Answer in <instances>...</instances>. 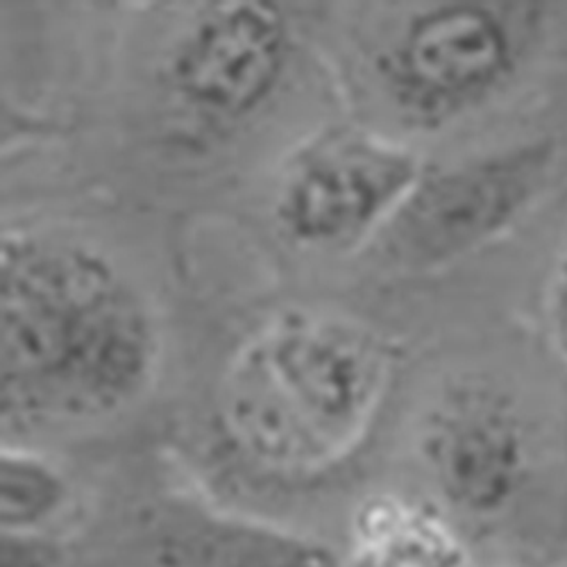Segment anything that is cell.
Returning <instances> with one entry per match:
<instances>
[{
    "label": "cell",
    "mask_w": 567,
    "mask_h": 567,
    "mask_svg": "<svg viewBox=\"0 0 567 567\" xmlns=\"http://www.w3.org/2000/svg\"><path fill=\"white\" fill-rule=\"evenodd\" d=\"M540 153H515L420 177L384 227L389 250L409 264H441L497 231L532 194Z\"/></svg>",
    "instance_id": "52a82bcc"
},
{
    "label": "cell",
    "mask_w": 567,
    "mask_h": 567,
    "mask_svg": "<svg viewBox=\"0 0 567 567\" xmlns=\"http://www.w3.org/2000/svg\"><path fill=\"white\" fill-rule=\"evenodd\" d=\"M86 567H348L332 549L261 523L194 504L134 517Z\"/></svg>",
    "instance_id": "8992f818"
},
{
    "label": "cell",
    "mask_w": 567,
    "mask_h": 567,
    "mask_svg": "<svg viewBox=\"0 0 567 567\" xmlns=\"http://www.w3.org/2000/svg\"><path fill=\"white\" fill-rule=\"evenodd\" d=\"M420 177L415 155L395 141L337 130L291 159L275 196V218L296 246L339 252L386 227Z\"/></svg>",
    "instance_id": "3957f363"
},
{
    "label": "cell",
    "mask_w": 567,
    "mask_h": 567,
    "mask_svg": "<svg viewBox=\"0 0 567 567\" xmlns=\"http://www.w3.org/2000/svg\"><path fill=\"white\" fill-rule=\"evenodd\" d=\"M422 450L443 497L470 515L504 511L525 480L517 420L488 393L458 395L436 411Z\"/></svg>",
    "instance_id": "ba28073f"
},
{
    "label": "cell",
    "mask_w": 567,
    "mask_h": 567,
    "mask_svg": "<svg viewBox=\"0 0 567 567\" xmlns=\"http://www.w3.org/2000/svg\"><path fill=\"white\" fill-rule=\"evenodd\" d=\"M515 39L497 10L441 6L413 17L377 60L393 107L417 127H439L480 105L513 73Z\"/></svg>",
    "instance_id": "277c9868"
},
{
    "label": "cell",
    "mask_w": 567,
    "mask_h": 567,
    "mask_svg": "<svg viewBox=\"0 0 567 567\" xmlns=\"http://www.w3.org/2000/svg\"><path fill=\"white\" fill-rule=\"evenodd\" d=\"M393 372L389 346L343 318L287 313L229 361L218 400L227 454L246 475L307 486L365 441Z\"/></svg>",
    "instance_id": "7a4b0ae2"
},
{
    "label": "cell",
    "mask_w": 567,
    "mask_h": 567,
    "mask_svg": "<svg viewBox=\"0 0 567 567\" xmlns=\"http://www.w3.org/2000/svg\"><path fill=\"white\" fill-rule=\"evenodd\" d=\"M465 547L445 519L404 497H374L354 517L348 567H465Z\"/></svg>",
    "instance_id": "9c48e42d"
},
{
    "label": "cell",
    "mask_w": 567,
    "mask_h": 567,
    "mask_svg": "<svg viewBox=\"0 0 567 567\" xmlns=\"http://www.w3.org/2000/svg\"><path fill=\"white\" fill-rule=\"evenodd\" d=\"M558 322H560V339L567 350V281H565V291L560 298V309H558Z\"/></svg>",
    "instance_id": "7c38bea8"
},
{
    "label": "cell",
    "mask_w": 567,
    "mask_h": 567,
    "mask_svg": "<svg viewBox=\"0 0 567 567\" xmlns=\"http://www.w3.org/2000/svg\"><path fill=\"white\" fill-rule=\"evenodd\" d=\"M287 17L270 3H216L175 43L168 82L196 114L239 123L277 91L291 60Z\"/></svg>",
    "instance_id": "5b68a950"
},
{
    "label": "cell",
    "mask_w": 567,
    "mask_h": 567,
    "mask_svg": "<svg viewBox=\"0 0 567 567\" xmlns=\"http://www.w3.org/2000/svg\"><path fill=\"white\" fill-rule=\"evenodd\" d=\"M155 320L93 246L12 231L0 248V398L14 424L96 420L153 380Z\"/></svg>",
    "instance_id": "6da1fadb"
},
{
    "label": "cell",
    "mask_w": 567,
    "mask_h": 567,
    "mask_svg": "<svg viewBox=\"0 0 567 567\" xmlns=\"http://www.w3.org/2000/svg\"><path fill=\"white\" fill-rule=\"evenodd\" d=\"M69 499L60 470L30 452L6 447L0 456V525L3 534H43Z\"/></svg>",
    "instance_id": "30bf717a"
},
{
    "label": "cell",
    "mask_w": 567,
    "mask_h": 567,
    "mask_svg": "<svg viewBox=\"0 0 567 567\" xmlns=\"http://www.w3.org/2000/svg\"><path fill=\"white\" fill-rule=\"evenodd\" d=\"M62 549L45 534H3L0 567H60Z\"/></svg>",
    "instance_id": "8fae6325"
}]
</instances>
